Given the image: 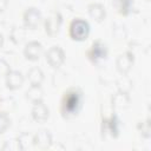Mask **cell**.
Segmentation results:
<instances>
[{
	"label": "cell",
	"instance_id": "1",
	"mask_svg": "<svg viewBox=\"0 0 151 151\" xmlns=\"http://www.w3.org/2000/svg\"><path fill=\"white\" fill-rule=\"evenodd\" d=\"M83 106V92L78 87H70L63 93L60 100V114L64 119L78 116Z\"/></svg>",
	"mask_w": 151,
	"mask_h": 151
},
{
	"label": "cell",
	"instance_id": "2",
	"mask_svg": "<svg viewBox=\"0 0 151 151\" xmlns=\"http://www.w3.org/2000/svg\"><path fill=\"white\" fill-rule=\"evenodd\" d=\"M68 33L72 40L84 41L87 39L90 34V25L86 20L81 18H76L71 21L68 27Z\"/></svg>",
	"mask_w": 151,
	"mask_h": 151
},
{
	"label": "cell",
	"instance_id": "3",
	"mask_svg": "<svg viewBox=\"0 0 151 151\" xmlns=\"http://www.w3.org/2000/svg\"><path fill=\"white\" fill-rule=\"evenodd\" d=\"M86 55L90 61L97 64L101 60H105L107 57V47L106 44L103 42L101 40H96L92 42L91 47L86 52Z\"/></svg>",
	"mask_w": 151,
	"mask_h": 151
},
{
	"label": "cell",
	"instance_id": "4",
	"mask_svg": "<svg viewBox=\"0 0 151 151\" xmlns=\"http://www.w3.org/2000/svg\"><path fill=\"white\" fill-rule=\"evenodd\" d=\"M61 24H63V17H61V14L59 12H53V13H51L50 17H47L45 19V22H44L45 32L50 37H54V35L58 34Z\"/></svg>",
	"mask_w": 151,
	"mask_h": 151
},
{
	"label": "cell",
	"instance_id": "5",
	"mask_svg": "<svg viewBox=\"0 0 151 151\" xmlns=\"http://www.w3.org/2000/svg\"><path fill=\"white\" fill-rule=\"evenodd\" d=\"M65 52L64 50L55 45V46H52L47 52H46V61L50 64V66L57 68V67H60L64 61H65Z\"/></svg>",
	"mask_w": 151,
	"mask_h": 151
},
{
	"label": "cell",
	"instance_id": "6",
	"mask_svg": "<svg viewBox=\"0 0 151 151\" xmlns=\"http://www.w3.org/2000/svg\"><path fill=\"white\" fill-rule=\"evenodd\" d=\"M22 19H24L25 27H27L29 29H35L39 26V24L41 22V13L35 7H28L24 12Z\"/></svg>",
	"mask_w": 151,
	"mask_h": 151
},
{
	"label": "cell",
	"instance_id": "7",
	"mask_svg": "<svg viewBox=\"0 0 151 151\" xmlns=\"http://www.w3.org/2000/svg\"><path fill=\"white\" fill-rule=\"evenodd\" d=\"M41 54H42V45L39 41L32 40L26 44V46L24 48V55L26 59H28L31 61H37V60H39Z\"/></svg>",
	"mask_w": 151,
	"mask_h": 151
},
{
	"label": "cell",
	"instance_id": "8",
	"mask_svg": "<svg viewBox=\"0 0 151 151\" xmlns=\"http://www.w3.org/2000/svg\"><path fill=\"white\" fill-rule=\"evenodd\" d=\"M133 61H134V58H133V54L130 52V51H126L124 52L123 54L118 55L117 60H116V66H117V70L122 73V74H126L132 65H133Z\"/></svg>",
	"mask_w": 151,
	"mask_h": 151
},
{
	"label": "cell",
	"instance_id": "9",
	"mask_svg": "<svg viewBox=\"0 0 151 151\" xmlns=\"http://www.w3.org/2000/svg\"><path fill=\"white\" fill-rule=\"evenodd\" d=\"M32 142L37 147L41 150H46L50 149L52 145V136L47 130H40L33 136Z\"/></svg>",
	"mask_w": 151,
	"mask_h": 151
},
{
	"label": "cell",
	"instance_id": "10",
	"mask_svg": "<svg viewBox=\"0 0 151 151\" xmlns=\"http://www.w3.org/2000/svg\"><path fill=\"white\" fill-rule=\"evenodd\" d=\"M5 77H6V86L9 90H18L24 84V76L20 71L11 70Z\"/></svg>",
	"mask_w": 151,
	"mask_h": 151
},
{
	"label": "cell",
	"instance_id": "11",
	"mask_svg": "<svg viewBox=\"0 0 151 151\" xmlns=\"http://www.w3.org/2000/svg\"><path fill=\"white\" fill-rule=\"evenodd\" d=\"M50 116V111L47 109V106L42 103V100L40 101H35L33 103V107H32V117L35 122L38 123H44L47 120Z\"/></svg>",
	"mask_w": 151,
	"mask_h": 151
},
{
	"label": "cell",
	"instance_id": "12",
	"mask_svg": "<svg viewBox=\"0 0 151 151\" xmlns=\"http://www.w3.org/2000/svg\"><path fill=\"white\" fill-rule=\"evenodd\" d=\"M110 133L112 137H118L119 134V120L116 114H113L110 119L103 120V133Z\"/></svg>",
	"mask_w": 151,
	"mask_h": 151
},
{
	"label": "cell",
	"instance_id": "13",
	"mask_svg": "<svg viewBox=\"0 0 151 151\" xmlns=\"http://www.w3.org/2000/svg\"><path fill=\"white\" fill-rule=\"evenodd\" d=\"M87 12H88V15H90L93 20H96V21H98V22L103 21V20L105 19V15H106L105 7H104L101 4H98V2H92V4H90V5L87 6Z\"/></svg>",
	"mask_w": 151,
	"mask_h": 151
},
{
	"label": "cell",
	"instance_id": "14",
	"mask_svg": "<svg viewBox=\"0 0 151 151\" xmlns=\"http://www.w3.org/2000/svg\"><path fill=\"white\" fill-rule=\"evenodd\" d=\"M113 6L120 15H129L133 9V0H114Z\"/></svg>",
	"mask_w": 151,
	"mask_h": 151
},
{
	"label": "cell",
	"instance_id": "15",
	"mask_svg": "<svg viewBox=\"0 0 151 151\" xmlns=\"http://www.w3.org/2000/svg\"><path fill=\"white\" fill-rule=\"evenodd\" d=\"M26 97L32 101V103H35V101H40L42 100V97H44V91L41 88L40 85H31V87L27 90L26 92Z\"/></svg>",
	"mask_w": 151,
	"mask_h": 151
},
{
	"label": "cell",
	"instance_id": "16",
	"mask_svg": "<svg viewBox=\"0 0 151 151\" xmlns=\"http://www.w3.org/2000/svg\"><path fill=\"white\" fill-rule=\"evenodd\" d=\"M27 79L31 85H40L44 80V73L39 67H32L27 73Z\"/></svg>",
	"mask_w": 151,
	"mask_h": 151
},
{
	"label": "cell",
	"instance_id": "17",
	"mask_svg": "<svg viewBox=\"0 0 151 151\" xmlns=\"http://www.w3.org/2000/svg\"><path fill=\"white\" fill-rule=\"evenodd\" d=\"M112 105L114 109H124L130 105V98L127 93L119 92L112 98Z\"/></svg>",
	"mask_w": 151,
	"mask_h": 151
},
{
	"label": "cell",
	"instance_id": "18",
	"mask_svg": "<svg viewBox=\"0 0 151 151\" xmlns=\"http://www.w3.org/2000/svg\"><path fill=\"white\" fill-rule=\"evenodd\" d=\"M117 85L119 88V92H124V93H129V91L132 87V81L130 78H127L125 74H123L118 80H117Z\"/></svg>",
	"mask_w": 151,
	"mask_h": 151
},
{
	"label": "cell",
	"instance_id": "19",
	"mask_svg": "<svg viewBox=\"0 0 151 151\" xmlns=\"http://www.w3.org/2000/svg\"><path fill=\"white\" fill-rule=\"evenodd\" d=\"M25 29L22 27H14L11 32V38L15 44H20L25 38Z\"/></svg>",
	"mask_w": 151,
	"mask_h": 151
},
{
	"label": "cell",
	"instance_id": "20",
	"mask_svg": "<svg viewBox=\"0 0 151 151\" xmlns=\"http://www.w3.org/2000/svg\"><path fill=\"white\" fill-rule=\"evenodd\" d=\"M11 125V119L5 111H0V134L4 133Z\"/></svg>",
	"mask_w": 151,
	"mask_h": 151
},
{
	"label": "cell",
	"instance_id": "21",
	"mask_svg": "<svg viewBox=\"0 0 151 151\" xmlns=\"http://www.w3.org/2000/svg\"><path fill=\"white\" fill-rule=\"evenodd\" d=\"M11 71V67L8 63L4 59H0V76H6Z\"/></svg>",
	"mask_w": 151,
	"mask_h": 151
},
{
	"label": "cell",
	"instance_id": "22",
	"mask_svg": "<svg viewBox=\"0 0 151 151\" xmlns=\"http://www.w3.org/2000/svg\"><path fill=\"white\" fill-rule=\"evenodd\" d=\"M7 0H0V12H2L7 7Z\"/></svg>",
	"mask_w": 151,
	"mask_h": 151
},
{
	"label": "cell",
	"instance_id": "23",
	"mask_svg": "<svg viewBox=\"0 0 151 151\" xmlns=\"http://www.w3.org/2000/svg\"><path fill=\"white\" fill-rule=\"evenodd\" d=\"M2 45H4V37H2V34L0 33V48L2 47Z\"/></svg>",
	"mask_w": 151,
	"mask_h": 151
}]
</instances>
